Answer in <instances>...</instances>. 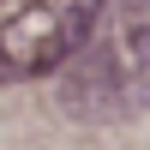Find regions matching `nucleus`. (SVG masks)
<instances>
[{"label": "nucleus", "mask_w": 150, "mask_h": 150, "mask_svg": "<svg viewBox=\"0 0 150 150\" xmlns=\"http://www.w3.org/2000/svg\"><path fill=\"white\" fill-rule=\"evenodd\" d=\"M60 108L78 120H126L150 108V0L102 12L90 42L60 66Z\"/></svg>", "instance_id": "obj_1"}, {"label": "nucleus", "mask_w": 150, "mask_h": 150, "mask_svg": "<svg viewBox=\"0 0 150 150\" xmlns=\"http://www.w3.org/2000/svg\"><path fill=\"white\" fill-rule=\"evenodd\" d=\"M96 24L102 0H0V84L60 72Z\"/></svg>", "instance_id": "obj_2"}]
</instances>
